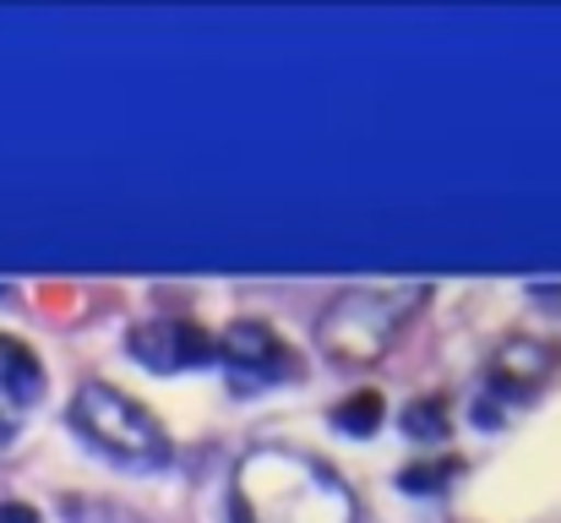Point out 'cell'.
Wrapping results in <instances>:
<instances>
[{
  "mask_svg": "<svg viewBox=\"0 0 561 523\" xmlns=\"http://www.w3.org/2000/svg\"><path fill=\"white\" fill-rule=\"evenodd\" d=\"M229 519L234 523H355V497H350V486L322 458L289 453V447H262L234 475Z\"/></svg>",
  "mask_w": 561,
  "mask_h": 523,
  "instance_id": "6da1fadb",
  "label": "cell"
},
{
  "mask_svg": "<svg viewBox=\"0 0 561 523\" xmlns=\"http://www.w3.org/2000/svg\"><path fill=\"white\" fill-rule=\"evenodd\" d=\"M431 300V284H355L333 295L317 317V349L333 365H376L398 333L420 317Z\"/></svg>",
  "mask_w": 561,
  "mask_h": 523,
  "instance_id": "7a4b0ae2",
  "label": "cell"
},
{
  "mask_svg": "<svg viewBox=\"0 0 561 523\" xmlns=\"http://www.w3.org/2000/svg\"><path fill=\"white\" fill-rule=\"evenodd\" d=\"M66 420L93 453H104L121 469H164L175 458V442H170L164 420L153 409H142L137 398L115 393L110 382H82Z\"/></svg>",
  "mask_w": 561,
  "mask_h": 523,
  "instance_id": "3957f363",
  "label": "cell"
},
{
  "mask_svg": "<svg viewBox=\"0 0 561 523\" xmlns=\"http://www.w3.org/2000/svg\"><path fill=\"white\" fill-rule=\"evenodd\" d=\"M218 365L229 376L234 393H262V387H278V382H295L300 376V354L284 344L267 322H229L218 333Z\"/></svg>",
  "mask_w": 561,
  "mask_h": 523,
  "instance_id": "277c9868",
  "label": "cell"
},
{
  "mask_svg": "<svg viewBox=\"0 0 561 523\" xmlns=\"http://www.w3.org/2000/svg\"><path fill=\"white\" fill-rule=\"evenodd\" d=\"M126 354L142 371L175 376V371H196V365H218V339L186 317H148L126 333Z\"/></svg>",
  "mask_w": 561,
  "mask_h": 523,
  "instance_id": "5b68a950",
  "label": "cell"
},
{
  "mask_svg": "<svg viewBox=\"0 0 561 523\" xmlns=\"http://www.w3.org/2000/svg\"><path fill=\"white\" fill-rule=\"evenodd\" d=\"M557 365H561V354L551 344H540V339H507V344L496 349L491 371H485V387L502 403H529L557 376Z\"/></svg>",
  "mask_w": 561,
  "mask_h": 523,
  "instance_id": "8992f818",
  "label": "cell"
},
{
  "mask_svg": "<svg viewBox=\"0 0 561 523\" xmlns=\"http://www.w3.org/2000/svg\"><path fill=\"white\" fill-rule=\"evenodd\" d=\"M44 398V360L22 339L0 333V403L11 409H33Z\"/></svg>",
  "mask_w": 561,
  "mask_h": 523,
  "instance_id": "52a82bcc",
  "label": "cell"
},
{
  "mask_svg": "<svg viewBox=\"0 0 561 523\" xmlns=\"http://www.w3.org/2000/svg\"><path fill=\"white\" fill-rule=\"evenodd\" d=\"M458 475H463V458H436V464H409V469L398 475V486H403L409 497H442Z\"/></svg>",
  "mask_w": 561,
  "mask_h": 523,
  "instance_id": "ba28073f",
  "label": "cell"
},
{
  "mask_svg": "<svg viewBox=\"0 0 561 523\" xmlns=\"http://www.w3.org/2000/svg\"><path fill=\"white\" fill-rule=\"evenodd\" d=\"M381 393H355V398H344L339 409H333V425L344 431V436H371L376 425H381Z\"/></svg>",
  "mask_w": 561,
  "mask_h": 523,
  "instance_id": "9c48e42d",
  "label": "cell"
},
{
  "mask_svg": "<svg viewBox=\"0 0 561 523\" xmlns=\"http://www.w3.org/2000/svg\"><path fill=\"white\" fill-rule=\"evenodd\" d=\"M403 436H414V442H447V403L442 398H414L403 409Z\"/></svg>",
  "mask_w": 561,
  "mask_h": 523,
  "instance_id": "30bf717a",
  "label": "cell"
},
{
  "mask_svg": "<svg viewBox=\"0 0 561 523\" xmlns=\"http://www.w3.org/2000/svg\"><path fill=\"white\" fill-rule=\"evenodd\" d=\"M0 523H38V513L22 508V502H5V508H0Z\"/></svg>",
  "mask_w": 561,
  "mask_h": 523,
  "instance_id": "8fae6325",
  "label": "cell"
},
{
  "mask_svg": "<svg viewBox=\"0 0 561 523\" xmlns=\"http://www.w3.org/2000/svg\"><path fill=\"white\" fill-rule=\"evenodd\" d=\"M11 436H16V425H11V420H5V414H0V453H5V447H11Z\"/></svg>",
  "mask_w": 561,
  "mask_h": 523,
  "instance_id": "7c38bea8",
  "label": "cell"
}]
</instances>
